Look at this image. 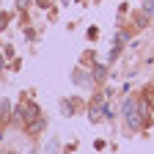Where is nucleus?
Wrapping results in <instances>:
<instances>
[{"mask_svg": "<svg viewBox=\"0 0 154 154\" xmlns=\"http://www.w3.org/2000/svg\"><path fill=\"white\" fill-rule=\"evenodd\" d=\"M17 6H19V8H25V6H28V0H17Z\"/></svg>", "mask_w": 154, "mask_h": 154, "instance_id": "obj_4", "label": "nucleus"}, {"mask_svg": "<svg viewBox=\"0 0 154 154\" xmlns=\"http://www.w3.org/2000/svg\"><path fill=\"white\" fill-rule=\"evenodd\" d=\"M146 14H154V0H146V6H143Z\"/></svg>", "mask_w": 154, "mask_h": 154, "instance_id": "obj_2", "label": "nucleus"}, {"mask_svg": "<svg viewBox=\"0 0 154 154\" xmlns=\"http://www.w3.org/2000/svg\"><path fill=\"white\" fill-rule=\"evenodd\" d=\"M36 3L42 6V8H50V3H52V0H36Z\"/></svg>", "mask_w": 154, "mask_h": 154, "instance_id": "obj_3", "label": "nucleus"}, {"mask_svg": "<svg viewBox=\"0 0 154 154\" xmlns=\"http://www.w3.org/2000/svg\"><path fill=\"white\" fill-rule=\"evenodd\" d=\"M124 119L129 127H140V116H138V102L135 99H127L124 102Z\"/></svg>", "mask_w": 154, "mask_h": 154, "instance_id": "obj_1", "label": "nucleus"}]
</instances>
